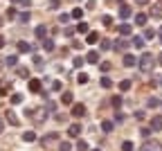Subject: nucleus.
I'll return each mask as SVG.
<instances>
[{
    "instance_id": "7ed1b4c3",
    "label": "nucleus",
    "mask_w": 162,
    "mask_h": 151,
    "mask_svg": "<svg viewBox=\"0 0 162 151\" xmlns=\"http://www.w3.org/2000/svg\"><path fill=\"white\" fill-rule=\"evenodd\" d=\"M131 14H133L131 5H126V2H124V5L119 7V18H124V21H126V18H131Z\"/></svg>"
},
{
    "instance_id": "1a4fd4ad",
    "label": "nucleus",
    "mask_w": 162,
    "mask_h": 151,
    "mask_svg": "<svg viewBox=\"0 0 162 151\" xmlns=\"http://www.w3.org/2000/svg\"><path fill=\"white\" fill-rule=\"evenodd\" d=\"M86 61H88V63H99V52L97 50H90L88 54H86Z\"/></svg>"
},
{
    "instance_id": "a211bd4d",
    "label": "nucleus",
    "mask_w": 162,
    "mask_h": 151,
    "mask_svg": "<svg viewBox=\"0 0 162 151\" xmlns=\"http://www.w3.org/2000/svg\"><path fill=\"white\" fill-rule=\"evenodd\" d=\"M70 16L74 18V21H83V9H79V7H77V9H72V14H70Z\"/></svg>"
},
{
    "instance_id": "72a5a7b5",
    "label": "nucleus",
    "mask_w": 162,
    "mask_h": 151,
    "mask_svg": "<svg viewBox=\"0 0 162 151\" xmlns=\"http://www.w3.org/2000/svg\"><path fill=\"white\" fill-rule=\"evenodd\" d=\"M18 21H21V23H27V21H30V12H21V14H18Z\"/></svg>"
},
{
    "instance_id": "b1692460",
    "label": "nucleus",
    "mask_w": 162,
    "mask_h": 151,
    "mask_svg": "<svg viewBox=\"0 0 162 151\" xmlns=\"http://www.w3.org/2000/svg\"><path fill=\"white\" fill-rule=\"evenodd\" d=\"M113 50H119V52H122V50H126V41H122V39L115 41V43H113Z\"/></svg>"
},
{
    "instance_id": "4c0bfd02",
    "label": "nucleus",
    "mask_w": 162,
    "mask_h": 151,
    "mask_svg": "<svg viewBox=\"0 0 162 151\" xmlns=\"http://www.w3.org/2000/svg\"><path fill=\"white\" fill-rule=\"evenodd\" d=\"M151 18H162V9H160V7H155L153 12H151Z\"/></svg>"
},
{
    "instance_id": "20e7f679",
    "label": "nucleus",
    "mask_w": 162,
    "mask_h": 151,
    "mask_svg": "<svg viewBox=\"0 0 162 151\" xmlns=\"http://www.w3.org/2000/svg\"><path fill=\"white\" fill-rule=\"evenodd\" d=\"M18 52H23V54H30V52H34V48L27 41H18Z\"/></svg>"
},
{
    "instance_id": "c85d7f7f",
    "label": "nucleus",
    "mask_w": 162,
    "mask_h": 151,
    "mask_svg": "<svg viewBox=\"0 0 162 151\" xmlns=\"http://www.w3.org/2000/svg\"><path fill=\"white\" fill-rule=\"evenodd\" d=\"M119 90H122V92H126V90H131V81H128V79H124V81L119 83Z\"/></svg>"
},
{
    "instance_id": "2f4dec72",
    "label": "nucleus",
    "mask_w": 162,
    "mask_h": 151,
    "mask_svg": "<svg viewBox=\"0 0 162 151\" xmlns=\"http://www.w3.org/2000/svg\"><path fill=\"white\" fill-rule=\"evenodd\" d=\"M122 151H133V142L131 140H124L122 142Z\"/></svg>"
},
{
    "instance_id": "f3484780",
    "label": "nucleus",
    "mask_w": 162,
    "mask_h": 151,
    "mask_svg": "<svg viewBox=\"0 0 162 151\" xmlns=\"http://www.w3.org/2000/svg\"><path fill=\"white\" fill-rule=\"evenodd\" d=\"M77 32H79V34H88V32H90V27H88V23H83V21H79V25H77Z\"/></svg>"
},
{
    "instance_id": "3c124183",
    "label": "nucleus",
    "mask_w": 162,
    "mask_h": 151,
    "mask_svg": "<svg viewBox=\"0 0 162 151\" xmlns=\"http://www.w3.org/2000/svg\"><path fill=\"white\" fill-rule=\"evenodd\" d=\"M2 45H5V36L0 34V48H2Z\"/></svg>"
},
{
    "instance_id": "9b49d317",
    "label": "nucleus",
    "mask_w": 162,
    "mask_h": 151,
    "mask_svg": "<svg viewBox=\"0 0 162 151\" xmlns=\"http://www.w3.org/2000/svg\"><path fill=\"white\" fill-rule=\"evenodd\" d=\"M124 65H126V68H133V65H137V59L133 54H124Z\"/></svg>"
},
{
    "instance_id": "a18cd8bd",
    "label": "nucleus",
    "mask_w": 162,
    "mask_h": 151,
    "mask_svg": "<svg viewBox=\"0 0 162 151\" xmlns=\"http://www.w3.org/2000/svg\"><path fill=\"white\" fill-rule=\"evenodd\" d=\"M153 36H155L153 30H144V39H153Z\"/></svg>"
},
{
    "instance_id": "aec40b11",
    "label": "nucleus",
    "mask_w": 162,
    "mask_h": 151,
    "mask_svg": "<svg viewBox=\"0 0 162 151\" xmlns=\"http://www.w3.org/2000/svg\"><path fill=\"white\" fill-rule=\"evenodd\" d=\"M61 101L65 104V106H68V104H72V92H70V90H65L63 95H61Z\"/></svg>"
},
{
    "instance_id": "0eeeda50",
    "label": "nucleus",
    "mask_w": 162,
    "mask_h": 151,
    "mask_svg": "<svg viewBox=\"0 0 162 151\" xmlns=\"http://www.w3.org/2000/svg\"><path fill=\"white\" fill-rule=\"evenodd\" d=\"M34 34H36V39H47V27L45 25H39V27H36V30H34Z\"/></svg>"
},
{
    "instance_id": "8fccbe9b",
    "label": "nucleus",
    "mask_w": 162,
    "mask_h": 151,
    "mask_svg": "<svg viewBox=\"0 0 162 151\" xmlns=\"http://www.w3.org/2000/svg\"><path fill=\"white\" fill-rule=\"evenodd\" d=\"M7 16H9V18H16V9H14V7L7 9Z\"/></svg>"
},
{
    "instance_id": "603ef678",
    "label": "nucleus",
    "mask_w": 162,
    "mask_h": 151,
    "mask_svg": "<svg viewBox=\"0 0 162 151\" xmlns=\"http://www.w3.org/2000/svg\"><path fill=\"white\" fill-rule=\"evenodd\" d=\"M2 129H5V124H2V117H0V133H2Z\"/></svg>"
},
{
    "instance_id": "c9c22d12",
    "label": "nucleus",
    "mask_w": 162,
    "mask_h": 151,
    "mask_svg": "<svg viewBox=\"0 0 162 151\" xmlns=\"http://www.w3.org/2000/svg\"><path fill=\"white\" fill-rule=\"evenodd\" d=\"M110 86H113V81L108 77H101V88H110Z\"/></svg>"
},
{
    "instance_id": "58836bf2",
    "label": "nucleus",
    "mask_w": 162,
    "mask_h": 151,
    "mask_svg": "<svg viewBox=\"0 0 162 151\" xmlns=\"http://www.w3.org/2000/svg\"><path fill=\"white\" fill-rule=\"evenodd\" d=\"M110 45H113V43H110L108 39H104V41H101V50H113Z\"/></svg>"
},
{
    "instance_id": "f257e3e1",
    "label": "nucleus",
    "mask_w": 162,
    "mask_h": 151,
    "mask_svg": "<svg viewBox=\"0 0 162 151\" xmlns=\"http://www.w3.org/2000/svg\"><path fill=\"white\" fill-rule=\"evenodd\" d=\"M137 63H140V68L144 70V72H151V68H153V63H155V56L153 54H142L140 59H137Z\"/></svg>"
},
{
    "instance_id": "864d4df0",
    "label": "nucleus",
    "mask_w": 162,
    "mask_h": 151,
    "mask_svg": "<svg viewBox=\"0 0 162 151\" xmlns=\"http://www.w3.org/2000/svg\"><path fill=\"white\" fill-rule=\"evenodd\" d=\"M158 63H160V65H162V52H160V54H158Z\"/></svg>"
},
{
    "instance_id": "f8f14e48",
    "label": "nucleus",
    "mask_w": 162,
    "mask_h": 151,
    "mask_svg": "<svg viewBox=\"0 0 162 151\" xmlns=\"http://www.w3.org/2000/svg\"><path fill=\"white\" fill-rule=\"evenodd\" d=\"M47 113H50L47 108H41V111H36V124H43V122H45V117H47Z\"/></svg>"
},
{
    "instance_id": "cd10ccee",
    "label": "nucleus",
    "mask_w": 162,
    "mask_h": 151,
    "mask_svg": "<svg viewBox=\"0 0 162 151\" xmlns=\"http://www.w3.org/2000/svg\"><path fill=\"white\" fill-rule=\"evenodd\" d=\"M7 120H9V124H14V126H18V124H21V120H18V117L14 115V113H7Z\"/></svg>"
},
{
    "instance_id": "f03ea898",
    "label": "nucleus",
    "mask_w": 162,
    "mask_h": 151,
    "mask_svg": "<svg viewBox=\"0 0 162 151\" xmlns=\"http://www.w3.org/2000/svg\"><path fill=\"white\" fill-rule=\"evenodd\" d=\"M142 151H162V144L158 140H146V142L142 144Z\"/></svg>"
},
{
    "instance_id": "79ce46f5",
    "label": "nucleus",
    "mask_w": 162,
    "mask_h": 151,
    "mask_svg": "<svg viewBox=\"0 0 162 151\" xmlns=\"http://www.w3.org/2000/svg\"><path fill=\"white\" fill-rule=\"evenodd\" d=\"M70 21V14H61L59 16V23H68Z\"/></svg>"
},
{
    "instance_id": "4468645a",
    "label": "nucleus",
    "mask_w": 162,
    "mask_h": 151,
    "mask_svg": "<svg viewBox=\"0 0 162 151\" xmlns=\"http://www.w3.org/2000/svg\"><path fill=\"white\" fill-rule=\"evenodd\" d=\"M151 131H162V117H153L151 120Z\"/></svg>"
},
{
    "instance_id": "6e6552de",
    "label": "nucleus",
    "mask_w": 162,
    "mask_h": 151,
    "mask_svg": "<svg viewBox=\"0 0 162 151\" xmlns=\"http://www.w3.org/2000/svg\"><path fill=\"white\" fill-rule=\"evenodd\" d=\"M97 41H99V32H88L86 34V43L88 45H95Z\"/></svg>"
},
{
    "instance_id": "412c9836",
    "label": "nucleus",
    "mask_w": 162,
    "mask_h": 151,
    "mask_svg": "<svg viewBox=\"0 0 162 151\" xmlns=\"http://www.w3.org/2000/svg\"><path fill=\"white\" fill-rule=\"evenodd\" d=\"M146 21H149L146 14H137V16H135V25H146Z\"/></svg>"
},
{
    "instance_id": "2eb2a0df",
    "label": "nucleus",
    "mask_w": 162,
    "mask_h": 151,
    "mask_svg": "<svg viewBox=\"0 0 162 151\" xmlns=\"http://www.w3.org/2000/svg\"><path fill=\"white\" fill-rule=\"evenodd\" d=\"M54 48H56V45H54L52 39H43V50H45V52H52Z\"/></svg>"
},
{
    "instance_id": "de8ad7c7",
    "label": "nucleus",
    "mask_w": 162,
    "mask_h": 151,
    "mask_svg": "<svg viewBox=\"0 0 162 151\" xmlns=\"http://www.w3.org/2000/svg\"><path fill=\"white\" fill-rule=\"evenodd\" d=\"M115 122H117V124H122V122H124V113H117V115H115Z\"/></svg>"
},
{
    "instance_id": "5fc2aeb1",
    "label": "nucleus",
    "mask_w": 162,
    "mask_h": 151,
    "mask_svg": "<svg viewBox=\"0 0 162 151\" xmlns=\"http://www.w3.org/2000/svg\"><path fill=\"white\" fill-rule=\"evenodd\" d=\"M137 2H140V5H146V2H149V0H137Z\"/></svg>"
},
{
    "instance_id": "a19ab883",
    "label": "nucleus",
    "mask_w": 162,
    "mask_h": 151,
    "mask_svg": "<svg viewBox=\"0 0 162 151\" xmlns=\"http://www.w3.org/2000/svg\"><path fill=\"white\" fill-rule=\"evenodd\" d=\"M45 108L50 111V113H54V111H56V104H54V101H47V104H45Z\"/></svg>"
},
{
    "instance_id": "c03bdc74",
    "label": "nucleus",
    "mask_w": 162,
    "mask_h": 151,
    "mask_svg": "<svg viewBox=\"0 0 162 151\" xmlns=\"http://www.w3.org/2000/svg\"><path fill=\"white\" fill-rule=\"evenodd\" d=\"M61 88H63L61 81H52V90H61Z\"/></svg>"
},
{
    "instance_id": "6e6d98bb",
    "label": "nucleus",
    "mask_w": 162,
    "mask_h": 151,
    "mask_svg": "<svg viewBox=\"0 0 162 151\" xmlns=\"http://www.w3.org/2000/svg\"><path fill=\"white\" fill-rule=\"evenodd\" d=\"M92 151H101V149H92Z\"/></svg>"
},
{
    "instance_id": "ddd939ff",
    "label": "nucleus",
    "mask_w": 162,
    "mask_h": 151,
    "mask_svg": "<svg viewBox=\"0 0 162 151\" xmlns=\"http://www.w3.org/2000/svg\"><path fill=\"white\" fill-rule=\"evenodd\" d=\"M119 34H122V36H131V34H133V27L126 25V23H122V25H119Z\"/></svg>"
},
{
    "instance_id": "c756f323",
    "label": "nucleus",
    "mask_w": 162,
    "mask_h": 151,
    "mask_svg": "<svg viewBox=\"0 0 162 151\" xmlns=\"http://www.w3.org/2000/svg\"><path fill=\"white\" fill-rule=\"evenodd\" d=\"M146 106H149V108H158V106H160V99H155V97H151V99L146 101Z\"/></svg>"
},
{
    "instance_id": "473e14b6",
    "label": "nucleus",
    "mask_w": 162,
    "mask_h": 151,
    "mask_svg": "<svg viewBox=\"0 0 162 151\" xmlns=\"http://www.w3.org/2000/svg\"><path fill=\"white\" fill-rule=\"evenodd\" d=\"M77 151H88V142H86V140H79L77 142Z\"/></svg>"
},
{
    "instance_id": "423d86ee",
    "label": "nucleus",
    "mask_w": 162,
    "mask_h": 151,
    "mask_svg": "<svg viewBox=\"0 0 162 151\" xmlns=\"http://www.w3.org/2000/svg\"><path fill=\"white\" fill-rule=\"evenodd\" d=\"M79 133H81V124H70L68 126V135L70 138H79Z\"/></svg>"
},
{
    "instance_id": "5701e85b",
    "label": "nucleus",
    "mask_w": 162,
    "mask_h": 151,
    "mask_svg": "<svg viewBox=\"0 0 162 151\" xmlns=\"http://www.w3.org/2000/svg\"><path fill=\"white\" fill-rule=\"evenodd\" d=\"M54 140H59V133H54V131H52V133H47V135H45L43 142H45V144H50V142H54Z\"/></svg>"
},
{
    "instance_id": "39448f33",
    "label": "nucleus",
    "mask_w": 162,
    "mask_h": 151,
    "mask_svg": "<svg viewBox=\"0 0 162 151\" xmlns=\"http://www.w3.org/2000/svg\"><path fill=\"white\" fill-rule=\"evenodd\" d=\"M72 115L74 117H83L86 115V106H83V104H74V106H72Z\"/></svg>"
},
{
    "instance_id": "09e8293b",
    "label": "nucleus",
    "mask_w": 162,
    "mask_h": 151,
    "mask_svg": "<svg viewBox=\"0 0 162 151\" xmlns=\"http://www.w3.org/2000/svg\"><path fill=\"white\" fill-rule=\"evenodd\" d=\"M101 23H104V25H110V23H113V18H110V16H104V18H101Z\"/></svg>"
},
{
    "instance_id": "bb28decb",
    "label": "nucleus",
    "mask_w": 162,
    "mask_h": 151,
    "mask_svg": "<svg viewBox=\"0 0 162 151\" xmlns=\"http://www.w3.org/2000/svg\"><path fill=\"white\" fill-rule=\"evenodd\" d=\"M122 101H124V99H122V95H115V97L110 99V104H113V108H119V106H122Z\"/></svg>"
},
{
    "instance_id": "4be33fe9",
    "label": "nucleus",
    "mask_w": 162,
    "mask_h": 151,
    "mask_svg": "<svg viewBox=\"0 0 162 151\" xmlns=\"http://www.w3.org/2000/svg\"><path fill=\"white\" fill-rule=\"evenodd\" d=\"M101 131H104V133H110V131H113V122L104 120V122H101Z\"/></svg>"
},
{
    "instance_id": "a878e982",
    "label": "nucleus",
    "mask_w": 162,
    "mask_h": 151,
    "mask_svg": "<svg viewBox=\"0 0 162 151\" xmlns=\"http://www.w3.org/2000/svg\"><path fill=\"white\" fill-rule=\"evenodd\" d=\"M5 63H7V65H12V68H14V65H18V56H16V54L7 56V59H5Z\"/></svg>"
},
{
    "instance_id": "dca6fc26",
    "label": "nucleus",
    "mask_w": 162,
    "mask_h": 151,
    "mask_svg": "<svg viewBox=\"0 0 162 151\" xmlns=\"http://www.w3.org/2000/svg\"><path fill=\"white\" fill-rule=\"evenodd\" d=\"M32 61H34V68H36V70H43V68H45V63H43L41 56H36V54H34V56H32Z\"/></svg>"
},
{
    "instance_id": "7c9ffc66",
    "label": "nucleus",
    "mask_w": 162,
    "mask_h": 151,
    "mask_svg": "<svg viewBox=\"0 0 162 151\" xmlns=\"http://www.w3.org/2000/svg\"><path fill=\"white\" fill-rule=\"evenodd\" d=\"M21 101H23V95H21V92H14V95H12V104L16 106V104H21Z\"/></svg>"
},
{
    "instance_id": "49530a36",
    "label": "nucleus",
    "mask_w": 162,
    "mask_h": 151,
    "mask_svg": "<svg viewBox=\"0 0 162 151\" xmlns=\"http://www.w3.org/2000/svg\"><path fill=\"white\" fill-rule=\"evenodd\" d=\"M12 2H18V5H25V7H30V5H32V0H12Z\"/></svg>"
},
{
    "instance_id": "37998d69",
    "label": "nucleus",
    "mask_w": 162,
    "mask_h": 151,
    "mask_svg": "<svg viewBox=\"0 0 162 151\" xmlns=\"http://www.w3.org/2000/svg\"><path fill=\"white\" fill-rule=\"evenodd\" d=\"M99 70L101 72H108L110 70V63H99Z\"/></svg>"
},
{
    "instance_id": "e433bc0d",
    "label": "nucleus",
    "mask_w": 162,
    "mask_h": 151,
    "mask_svg": "<svg viewBox=\"0 0 162 151\" xmlns=\"http://www.w3.org/2000/svg\"><path fill=\"white\" fill-rule=\"evenodd\" d=\"M77 81H79V83H88V74H86V72H79Z\"/></svg>"
},
{
    "instance_id": "9d476101",
    "label": "nucleus",
    "mask_w": 162,
    "mask_h": 151,
    "mask_svg": "<svg viewBox=\"0 0 162 151\" xmlns=\"http://www.w3.org/2000/svg\"><path fill=\"white\" fill-rule=\"evenodd\" d=\"M27 88H30V92H41V81L39 79H30Z\"/></svg>"
},
{
    "instance_id": "6ab92c4d",
    "label": "nucleus",
    "mask_w": 162,
    "mask_h": 151,
    "mask_svg": "<svg viewBox=\"0 0 162 151\" xmlns=\"http://www.w3.org/2000/svg\"><path fill=\"white\" fill-rule=\"evenodd\" d=\"M23 140H25V142H34V140H36V133H34V131H25V133H23Z\"/></svg>"
},
{
    "instance_id": "4d7b16f0",
    "label": "nucleus",
    "mask_w": 162,
    "mask_h": 151,
    "mask_svg": "<svg viewBox=\"0 0 162 151\" xmlns=\"http://www.w3.org/2000/svg\"><path fill=\"white\" fill-rule=\"evenodd\" d=\"M160 41H162V34H160Z\"/></svg>"
},
{
    "instance_id": "f704fd0d",
    "label": "nucleus",
    "mask_w": 162,
    "mask_h": 151,
    "mask_svg": "<svg viewBox=\"0 0 162 151\" xmlns=\"http://www.w3.org/2000/svg\"><path fill=\"white\" fill-rule=\"evenodd\" d=\"M72 63H74V68H81V65L86 63V59H83V56H74V61H72Z\"/></svg>"
},
{
    "instance_id": "393cba45",
    "label": "nucleus",
    "mask_w": 162,
    "mask_h": 151,
    "mask_svg": "<svg viewBox=\"0 0 162 151\" xmlns=\"http://www.w3.org/2000/svg\"><path fill=\"white\" fill-rule=\"evenodd\" d=\"M133 45L135 48H144V36H133Z\"/></svg>"
},
{
    "instance_id": "ea45409f",
    "label": "nucleus",
    "mask_w": 162,
    "mask_h": 151,
    "mask_svg": "<svg viewBox=\"0 0 162 151\" xmlns=\"http://www.w3.org/2000/svg\"><path fill=\"white\" fill-rule=\"evenodd\" d=\"M59 149H61V151H72V144H70V142H61Z\"/></svg>"
}]
</instances>
